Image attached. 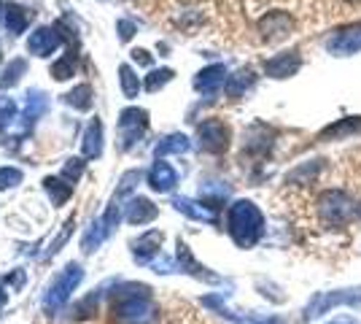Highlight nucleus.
Returning <instances> with one entry per match:
<instances>
[{
	"mask_svg": "<svg viewBox=\"0 0 361 324\" xmlns=\"http://www.w3.org/2000/svg\"><path fill=\"white\" fill-rule=\"evenodd\" d=\"M356 205L359 203L350 200L343 189H326V192H321L316 198L318 219L329 230H340V227H345L350 219H356Z\"/></svg>",
	"mask_w": 361,
	"mask_h": 324,
	"instance_id": "nucleus-1",
	"label": "nucleus"
},
{
	"mask_svg": "<svg viewBox=\"0 0 361 324\" xmlns=\"http://www.w3.org/2000/svg\"><path fill=\"white\" fill-rule=\"evenodd\" d=\"M334 306H353L359 308L361 306V287L356 289H337V292H318L316 297H310L307 308H305V322L316 319V316H324L326 311H331Z\"/></svg>",
	"mask_w": 361,
	"mask_h": 324,
	"instance_id": "nucleus-2",
	"label": "nucleus"
},
{
	"mask_svg": "<svg viewBox=\"0 0 361 324\" xmlns=\"http://www.w3.org/2000/svg\"><path fill=\"white\" fill-rule=\"evenodd\" d=\"M326 49L334 57H348V54L361 52V25H353V28H345V30L329 35L326 38Z\"/></svg>",
	"mask_w": 361,
	"mask_h": 324,
	"instance_id": "nucleus-3",
	"label": "nucleus"
},
{
	"mask_svg": "<svg viewBox=\"0 0 361 324\" xmlns=\"http://www.w3.org/2000/svg\"><path fill=\"white\" fill-rule=\"evenodd\" d=\"M291 28H294V19H291V14H286V11H275V14L264 16V19L259 22L262 35H264L267 41H272V44L288 38V35H291Z\"/></svg>",
	"mask_w": 361,
	"mask_h": 324,
	"instance_id": "nucleus-4",
	"label": "nucleus"
},
{
	"mask_svg": "<svg viewBox=\"0 0 361 324\" xmlns=\"http://www.w3.org/2000/svg\"><path fill=\"white\" fill-rule=\"evenodd\" d=\"M300 65H302L300 52H286V54H278L275 60L267 62V73L275 78H286V76H294L300 71Z\"/></svg>",
	"mask_w": 361,
	"mask_h": 324,
	"instance_id": "nucleus-5",
	"label": "nucleus"
},
{
	"mask_svg": "<svg viewBox=\"0 0 361 324\" xmlns=\"http://www.w3.org/2000/svg\"><path fill=\"white\" fill-rule=\"evenodd\" d=\"M361 130V119H345V122L340 124H329L324 133H321V138H343V136H348V133H359Z\"/></svg>",
	"mask_w": 361,
	"mask_h": 324,
	"instance_id": "nucleus-6",
	"label": "nucleus"
},
{
	"mask_svg": "<svg viewBox=\"0 0 361 324\" xmlns=\"http://www.w3.org/2000/svg\"><path fill=\"white\" fill-rule=\"evenodd\" d=\"M329 324H359V322H353L350 316H340V319H334V322H329Z\"/></svg>",
	"mask_w": 361,
	"mask_h": 324,
	"instance_id": "nucleus-7",
	"label": "nucleus"
},
{
	"mask_svg": "<svg viewBox=\"0 0 361 324\" xmlns=\"http://www.w3.org/2000/svg\"><path fill=\"white\" fill-rule=\"evenodd\" d=\"M345 6H356V3H361V0H343Z\"/></svg>",
	"mask_w": 361,
	"mask_h": 324,
	"instance_id": "nucleus-8",
	"label": "nucleus"
}]
</instances>
